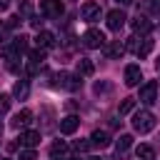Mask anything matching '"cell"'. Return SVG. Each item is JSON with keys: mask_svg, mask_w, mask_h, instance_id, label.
I'll list each match as a JSON object with an SVG mask.
<instances>
[{"mask_svg": "<svg viewBox=\"0 0 160 160\" xmlns=\"http://www.w3.org/2000/svg\"><path fill=\"white\" fill-rule=\"evenodd\" d=\"M30 122H32V112H30V110H20V112L12 118V128H15V130H20V128H28Z\"/></svg>", "mask_w": 160, "mask_h": 160, "instance_id": "13", "label": "cell"}, {"mask_svg": "<svg viewBox=\"0 0 160 160\" xmlns=\"http://www.w3.org/2000/svg\"><path fill=\"white\" fill-rule=\"evenodd\" d=\"M0 132H2V125H0Z\"/></svg>", "mask_w": 160, "mask_h": 160, "instance_id": "36", "label": "cell"}, {"mask_svg": "<svg viewBox=\"0 0 160 160\" xmlns=\"http://www.w3.org/2000/svg\"><path fill=\"white\" fill-rule=\"evenodd\" d=\"M10 110V95H0V115H5Z\"/></svg>", "mask_w": 160, "mask_h": 160, "instance_id": "25", "label": "cell"}, {"mask_svg": "<svg viewBox=\"0 0 160 160\" xmlns=\"http://www.w3.org/2000/svg\"><path fill=\"white\" fill-rule=\"evenodd\" d=\"M140 80H142L140 65H128V68H125V85L135 88V85H140Z\"/></svg>", "mask_w": 160, "mask_h": 160, "instance_id": "7", "label": "cell"}, {"mask_svg": "<svg viewBox=\"0 0 160 160\" xmlns=\"http://www.w3.org/2000/svg\"><path fill=\"white\" fill-rule=\"evenodd\" d=\"M125 50H132L138 58H145V55H150V50H152V40L142 38V42H140L138 38H128V42H125Z\"/></svg>", "mask_w": 160, "mask_h": 160, "instance_id": "2", "label": "cell"}, {"mask_svg": "<svg viewBox=\"0 0 160 160\" xmlns=\"http://www.w3.org/2000/svg\"><path fill=\"white\" fill-rule=\"evenodd\" d=\"M125 20H128V18H125L122 10H110V12H108V28H110V30H120V28L125 25Z\"/></svg>", "mask_w": 160, "mask_h": 160, "instance_id": "9", "label": "cell"}, {"mask_svg": "<svg viewBox=\"0 0 160 160\" xmlns=\"http://www.w3.org/2000/svg\"><path fill=\"white\" fill-rule=\"evenodd\" d=\"M10 2H12V0H0V10H8V8H10Z\"/></svg>", "mask_w": 160, "mask_h": 160, "instance_id": "29", "label": "cell"}, {"mask_svg": "<svg viewBox=\"0 0 160 160\" xmlns=\"http://www.w3.org/2000/svg\"><path fill=\"white\" fill-rule=\"evenodd\" d=\"M32 12V2L30 0H20V15H30Z\"/></svg>", "mask_w": 160, "mask_h": 160, "instance_id": "27", "label": "cell"}, {"mask_svg": "<svg viewBox=\"0 0 160 160\" xmlns=\"http://www.w3.org/2000/svg\"><path fill=\"white\" fill-rule=\"evenodd\" d=\"M135 155H138L140 160H152V158H155V150H152L150 145H138V148H135Z\"/></svg>", "mask_w": 160, "mask_h": 160, "instance_id": "20", "label": "cell"}, {"mask_svg": "<svg viewBox=\"0 0 160 160\" xmlns=\"http://www.w3.org/2000/svg\"><path fill=\"white\" fill-rule=\"evenodd\" d=\"M68 160H80V158H68Z\"/></svg>", "mask_w": 160, "mask_h": 160, "instance_id": "35", "label": "cell"}, {"mask_svg": "<svg viewBox=\"0 0 160 160\" xmlns=\"http://www.w3.org/2000/svg\"><path fill=\"white\" fill-rule=\"evenodd\" d=\"M132 108H135V98H125V100L118 105V112H120V115H128V112H132Z\"/></svg>", "mask_w": 160, "mask_h": 160, "instance_id": "22", "label": "cell"}, {"mask_svg": "<svg viewBox=\"0 0 160 160\" xmlns=\"http://www.w3.org/2000/svg\"><path fill=\"white\" fill-rule=\"evenodd\" d=\"M150 8H160V0H152V2H150Z\"/></svg>", "mask_w": 160, "mask_h": 160, "instance_id": "30", "label": "cell"}, {"mask_svg": "<svg viewBox=\"0 0 160 160\" xmlns=\"http://www.w3.org/2000/svg\"><path fill=\"white\" fill-rule=\"evenodd\" d=\"M35 45H38L40 50H50V48H55V35L48 32V30H40L38 38H35Z\"/></svg>", "mask_w": 160, "mask_h": 160, "instance_id": "10", "label": "cell"}, {"mask_svg": "<svg viewBox=\"0 0 160 160\" xmlns=\"http://www.w3.org/2000/svg\"><path fill=\"white\" fill-rule=\"evenodd\" d=\"M92 70H95V65H92L88 58H80V60H78V72H80V75H92Z\"/></svg>", "mask_w": 160, "mask_h": 160, "instance_id": "21", "label": "cell"}, {"mask_svg": "<svg viewBox=\"0 0 160 160\" xmlns=\"http://www.w3.org/2000/svg\"><path fill=\"white\" fill-rule=\"evenodd\" d=\"M82 45H85V48H90V50H95V48H102V45H105V35H102L100 30L90 28V30L82 35Z\"/></svg>", "mask_w": 160, "mask_h": 160, "instance_id": "4", "label": "cell"}, {"mask_svg": "<svg viewBox=\"0 0 160 160\" xmlns=\"http://www.w3.org/2000/svg\"><path fill=\"white\" fill-rule=\"evenodd\" d=\"M110 142V135L105 132V130H95L92 135H90V145H95V148H105Z\"/></svg>", "mask_w": 160, "mask_h": 160, "instance_id": "15", "label": "cell"}, {"mask_svg": "<svg viewBox=\"0 0 160 160\" xmlns=\"http://www.w3.org/2000/svg\"><path fill=\"white\" fill-rule=\"evenodd\" d=\"M102 48H105V55L108 58H120L125 52V45H120V40L118 42H110V45H102Z\"/></svg>", "mask_w": 160, "mask_h": 160, "instance_id": "18", "label": "cell"}, {"mask_svg": "<svg viewBox=\"0 0 160 160\" xmlns=\"http://www.w3.org/2000/svg\"><path fill=\"white\" fill-rule=\"evenodd\" d=\"M132 145V135H120L118 142H115V150H118V158H122L128 152V148Z\"/></svg>", "mask_w": 160, "mask_h": 160, "instance_id": "16", "label": "cell"}, {"mask_svg": "<svg viewBox=\"0 0 160 160\" xmlns=\"http://www.w3.org/2000/svg\"><path fill=\"white\" fill-rule=\"evenodd\" d=\"M28 92H30L28 80H18V82H15V88H12V95H15V98H20V100H25V98H28Z\"/></svg>", "mask_w": 160, "mask_h": 160, "instance_id": "19", "label": "cell"}, {"mask_svg": "<svg viewBox=\"0 0 160 160\" xmlns=\"http://www.w3.org/2000/svg\"><path fill=\"white\" fill-rule=\"evenodd\" d=\"M120 2H122V5H132L135 0H120Z\"/></svg>", "mask_w": 160, "mask_h": 160, "instance_id": "32", "label": "cell"}, {"mask_svg": "<svg viewBox=\"0 0 160 160\" xmlns=\"http://www.w3.org/2000/svg\"><path fill=\"white\" fill-rule=\"evenodd\" d=\"M65 155H68V142H62V140L52 142V148H50V158H52V160H60V158H65Z\"/></svg>", "mask_w": 160, "mask_h": 160, "instance_id": "17", "label": "cell"}, {"mask_svg": "<svg viewBox=\"0 0 160 160\" xmlns=\"http://www.w3.org/2000/svg\"><path fill=\"white\" fill-rule=\"evenodd\" d=\"M132 128H135L140 135L150 132V130L155 128V115H152V112H148V110H140V112H135V118H132Z\"/></svg>", "mask_w": 160, "mask_h": 160, "instance_id": "1", "label": "cell"}, {"mask_svg": "<svg viewBox=\"0 0 160 160\" xmlns=\"http://www.w3.org/2000/svg\"><path fill=\"white\" fill-rule=\"evenodd\" d=\"M30 25H32V28H40L42 20H40V18H30Z\"/></svg>", "mask_w": 160, "mask_h": 160, "instance_id": "28", "label": "cell"}, {"mask_svg": "<svg viewBox=\"0 0 160 160\" xmlns=\"http://www.w3.org/2000/svg\"><path fill=\"white\" fill-rule=\"evenodd\" d=\"M40 12L45 18H60L62 15V0H40Z\"/></svg>", "mask_w": 160, "mask_h": 160, "instance_id": "5", "label": "cell"}, {"mask_svg": "<svg viewBox=\"0 0 160 160\" xmlns=\"http://www.w3.org/2000/svg\"><path fill=\"white\" fill-rule=\"evenodd\" d=\"M18 140H20L22 148H35V145L40 142V132H38V130H22Z\"/></svg>", "mask_w": 160, "mask_h": 160, "instance_id": "11", "label": "cell"}, {"mask_svg": "<svg viewBox=\"0 0 160 160\" xmlns=\"http://www.w3.org/2000/svg\"><path fill=\"white\" fill-rule=\"evenodd\" d=\"M88 160H102V158H88Z\"/></svg>", "mask_w": 160, "mask_h": 160, "instance_id": "34", "label": "cell"}, {"mask_svg": "<svg viewBox=\"0 0 160 160\" xmlns=\"http://www.w3.org/2000/svg\"><path fill=\"white\" fill-rule=\"evenodd\" d=\"M132 30L140 32V35H148V32L152 30V22H150L148 18H142V15H138V18L132 20Z\"/></svg>", "mask_w": 160, "mask_h": 160, "instance_id": "14", "label": "cell"}, {"mask_svg": "<svg viewBox=\"0 0 160 160\" xmlns=\"http://www.w3.org/2000/svg\"><path fill=\"white\" fill-rule=\"evenodd\" d=\"M78 125H80V118L68 115V118H62V120H60V132H62V135H72V132L78 130Z\"/></svg>", "mask_w": 160, "mask_h": 160, "instance_id": "12", "label": "cell"}, {"mask_svg": "<svg viewBox=\"0 0 160 160\" xmlns=\"http://www.w3.org/2000/svg\"><path fill=\"white\" fill-rule=\"evenodd\" d=\"M2 32H5V25H2V22H0V35H2Z\"/></svg>", "mask_w": 160, "mask_h": 160, "instance_id": "33", "label": "cell"}, {"mask_svg": "<svg viewBox=\"0 0 160 160\" xmlns=\"http://www.w3.org/2000/svg\"><path fill=\"white\" fill-rule=\"evenodd\" d=\"M138 100H140L142 105H152V102L158 100V82H155V80H148V82L140 88Z\"/></svg>", "mask_w": 160, "mask_h": 160, "instance_id": "3", "label": "cell"}, {"mask_svg": "<svg viewBox=\"0 0 160 160\" xmlns=\"http://www.w3.org/2000/svg\"><path fill=\"white\" fill-rule=\"evenodd\" d=\"M80 15H82V20L95 22V20H100V5H98V2H92V0H88V2L80 8Z\"/></svg>", "mask_w": 160, "mask_h": 160, "instance_id": "6", "label": "cell"}, {"mask_svg": "<svg viewBox=\"0 0 160 160\" xmlns=\"http://www.w3.org/2000/svg\"><path fill=\"white\" fill-rule=\"evenodd\" d=\"M72 148H75L78 152H85V150L90 148V140H75V142H72Z\"/></svg>", "mask_w": 160, "mask_h": 160, "instance_id": "26", "label": "cell"}, {"mask_svg": "<svg viewBox=\"0 0 160 160\" xmlns=\"http://www.w3.org/2000/svg\"><path fill=\"white\" fill-rule=\"evenodd\" d=\"M82 80H78V75H70V72H60L58 75V85L65 88V90H78Z\"/></svg>", "mask_w": 160, "mask_h": 160, "instance_id": "8", "label": "cell"}, {"mask_svg": "<svg viewBox=\"0 0 160 160\" xmlns=\"http://www.w3.org/2000/svg\"><path fill=\"white\" fill-rule=\"evenodd\" d=\"M18 160H38V155H35V150H32V148H25V150H20Z\"/></svg>", "mask_w": 160, "mask_h": 160, "instance_id": "24", "label": "cell"}, {"mask_svg": "<svg viewBox=\"0 0 160 160\" xmlns=\"http://www.w3.org/2000/svg\"><path fill=\"white\" fill-rule=\"evenodd\" d=\"M12 48H15L18 52H25V50H28V38H25V35H18V38L12 40Z\"/></svg>", "mask_w": 160, "mask_h": 160, "instance_id": "23", "label": "cell"}, {"mask_svg": "<svg viewBox=\"0 0 160 160\" xmlns=\"http://www.w3.org/2000/svg\"><path fill=\"white\" fill-rule=\"evenodd\" d=\"M155 70H158V72H160V58H158V60H155Z\"/></svg>", "mask_w": 160, "mask_h": 160, "instance_id": "31", "label": "cell"}]
</instances>
